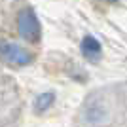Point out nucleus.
<instances>
[{
  "label": "nucleus",
  "instance_id": "obj_1",
  "mask_svg": "<svg viewBox=\"0 0 127 127\" xmlns=\"http://www.w3.org/2000/svg\"><path fill=\"white\" fill-rule=\"evenodd\" d=\"M17 29H19V34L27 42H38L40 40V31H42L40 29V21H38L34 10H31V8H25V10L19 11Z\"/></svg>",
  "mask_w": 127,
  "mask_h": 127
},
{
  "label": "nucleus",
  "instance_id": "obj_2",
  "mask_svg": "<svg viewBox=\"0 0 127 127\" xmlns=\"http://www.w3.org/2000/svg\"><path fill=\"white\" fill-rule=\"evenodd\" d=\"M0 57L11 64H29L32 61V55L21 46L11 42H2L0 40Z\"/></svg>",
  "mask_w": 127,
  "mask_h": 127
},
{
  "label": "nucleus",
  "instance_id": "obj_3",
  "mask_svg": "<svg viewBox=\"0 0 127 127\" xmlns=\"http://www.w3.org/2000/svg\"><path fill=\"white\" fill-rule=\"evenodd\" d=\"M82 53H84L85 59L97 63V61L101 59V53H102L101 42H99L97 38H93V36H85L84 40H82Z\"/></svg>",
  "mask_w": 127,
  "mask_h": 127
},
{
  "label": "nucleus",
  "instance_id": "obj_4",
  "mask_svg": "<svg viewBox=\"0 0 127 127\" xmlns=\"http://www.w3.org/2000/svg\"><path fill=\"white\" fill-rule=\"evenodd\" d=\"M53 101H55V95H53L51 91H48V93H42V95H38L36 99V110L38 112H44V110H48L49 106L53 104Z\"/></svg>",
  "mask_w": 127,
  "mask_h": 127
}]
</instances>
